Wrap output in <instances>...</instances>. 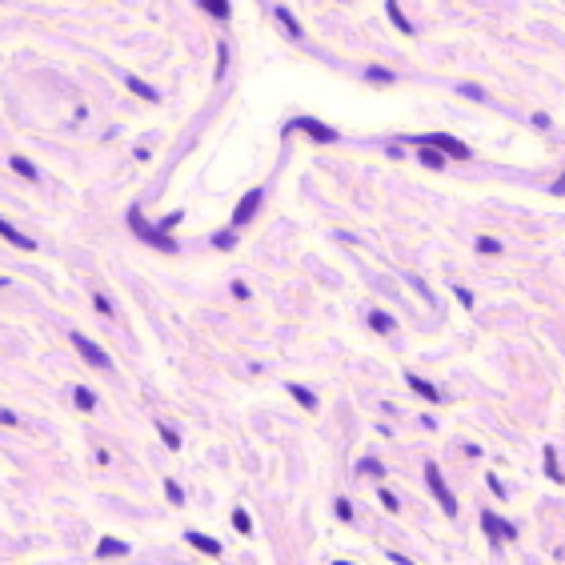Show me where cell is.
Returning <instances> with one entry per match:
<instances>
[{
    "mask_svg": "<svg viewBox=\"0 0 565 565\" xmlns=\"http://www.w3.org/2000/svg\"><path fill=\"white\" fill-rule=\"evenodd\" d=\"M93 305H96V309H100V313H104V317H113V305H109V301H104V293H100V297H96Z\"/></svg>",
    "mask_w": 565,
    "mask_h": 565,
    "instance_id": "cell-36",
    "label": "cell"
},
{
    "mask_svg": "<svg viewBox=\"0 0 565 565\" xmlns=\"http://www.w3.org/2000/svg\"><path fill=\"white\" fill-rule=\"evenodd\" d=\"M417 161H421L425 168H445V153H437V148H417Z\"/></svg>",
    "mask_w": 565,
    "mask_h": 565,
    "instance_id": "cell-16",
    "label": "cell"
},
{
    "mask_svg": "<svg viewBox=\"0 0 565 565\" xmlns=\"http://www.w3.org/2000/svg\"><path fill=\"white\" fill-rule=\"evenodd\" d=\"M72 397H76V405L80 409H96V393L89 389V385H80V389H72Z\"/></svg>",
    "mask_w": 565,
    "mask_h": 565,
    "instance_id": "cell-20",
    "label": "cell"
},
{
    "mask_svg": "<svg viewBox=\"0 0 565 565\" xmlns=\"http://www.w3.org/2000/svg\"><path fill=\"white\" fill-rule=\"evenodd\" d=\"M481 529L489 533V542H501V538H518V529L513 525H505V521L497 518V513H481Z\"/></svg>",
    "mask_w": 565,
    "mask_h": 565,
    "instance_id": "cell-7",
    "label": "cell"
},
{
    "mask_svg": "<svg viewBox=\"0 0 565 565\" xmlns=\"http://www.w3.org/2000/svg\"><path fill=\"white\" fill-rule=\"evenodd\" d=\"M273 16L281 21V28L289 32V36H293V41H301V24H297V16H293V12H289L285 4H277V8H273Z\"/></svg>",
    "mask_w": 565,
    "mask_h": 565,
    "instance_id": "cell-11",
    "label": "cell"
},
{
    "mask_svg": "<svg viewBox=\"0 0 565 565\" xmlns=\"http://www.w3.org/2000/svg\"><path fill=\"white\" fill-rule=\"evenodd\" d=\"M365 80H381V85H393L397 76H393L389 69H365Z\"/></svg>",
    "mask_w": 565,
    "mask_h": 565,
    "instance_id": "cell-23",
    "label": "cell"
},
{
    "mask_svg": "<svg viewBox=\"0 0 565 565\" xmlns=\"http://www.w3.org/2000/svg\"><path fill=\"white\" fill-rule=\"evenodd\" d=\"M0 236H4V241H12V245H16V249H24V253H32V249H36V241H32V236H24V233H16L4 217H0Z\"/></svg>",
    "mask_w": 565,
    "mask_h": 565,
    "instance_id": "cell-9",
    "label": "cell"
},
{
    "mask_svg": "<svg viewBox=\"0 0 565 565\" xmlns=\"http://www.w3.org/2000/svg\"><path fill=\"white\" fill-rule=\"evenodd\" d=\"M165 494H168V501H173V505H181V501H185V489H181L177 481H165Z\"/></svg>",
    "mask_w": 565,
    "mask_h": 565,
    "instance_id": "cell-25",
    "label": "cell"
},
{
    "mask_svg": "<svg viewBox=\"0 0 565 565\" xmlns=\"http://www.w3.org/2000/svg\"><path fill=\"white\" fill-rule=\"evenodd\" d=\"M401 141H413L417 148H437V153L457 157V161H465V157H469V144L457 141V137H449V133H421V137H401Z\"/></svg>",
    "mask_w": 565,
    "mask_h": 565,
    "instance_id": "cell-2",
    "label": "cell"
},
{
    "mask_svg": "<svg viewBox=\"0 0 565 565\" xmlns=\"http://www.w3.org/2000/svg\"><path fill=\"white\" fill-rule=\"evenodd\" d=\"M212 245H217V249H233V245H236V233H217V236H212Z\"/></svg>",
    "mask_w": 565,
    "mask_h": 565,
    "instance_id": "cell-28",
    "label": "cell"
},
{
    "mask_svg": "<svg viewBox=\"0 0 565 565\" xmlns=\"http://www.w3.org/2000/svg\"><path fill=\"white\" fill-rule=\"evenodd\" d=\"M124 85H129V89H133V93H141L144 100H161V93H157V89H153V85H144V80H137V76H124Z\"/></svg>",
    "mask_w": 565,
    "mask_h": 565,
    "instance_id": "cell-18",
    "label": "cell"
},
{
    "mask_svg": "<svg viewBox=\"0 0 565 565\" xmlns=\"http://www.w3.org/2000/svg\"><path fill=\"white\" fill-rule=\"evenodd\" d=\"M225 65H229V45L217 48V76H225Z\"/></svg>",
    "mask_w": 565,
    "mask_h": 565,
    "instance_id": "cell-29",
    "label": "cell"
},
{
    "mask_svg": "<svg viewBox=\"0 0 565 565\" xmlns=\"http://www.w3.org/2000/svg\"><path fill=\"white\" fill-rule=\"evenodd\" d=\"M553 192H557V197H565V177H562V181H553Z\"/></svg>",
    "mask_w": 565,
    "mask_h": 565,
    "instance_id": "cell-37",
    "label": "cell"
},
{
    "mask_svg": "<svg viewBox=\"0 0 565 565\" xmlns=\"http://www.w3.org/2000/svg\"><path fill=\"white\" fill-rule=\"evenodd\" d=\"M457 93H461V96H473V100H485V93H481L477 85H457Z\"/></svg>",
    "mask_w": 565,
    "mask_h": 565,
    "instance_id": "cell-31",
    "label": "cell"
},
{
    "mask_svg": "<svg viewBox=\"0 0 565 565\" xmlns=\"http://www.w3.org/2000/svg\"><path fill=\"white\" fill-rule=\"evenodd\" d=\"M8 168H16V177H24V181H41V168L28 157H8Z\"/></svg>",
    "mask_w": 565,
    "mask_h": 565,
    "instance_id": "cell-12",
    "label": "cell"
},
{
    "mask_svg": "<svg viewBox=\"0 0 565 565\" xmlns=\"http://www.w3.org/2000/svg\"><path fill=\"white\" fill-rule=\"evenodd\" d=\"M185 542L192 545V549H201V553H209V557H221V553H225L217 538H209V533H197V529H188V533H185Z\"/></svg>",
    "mask_w": 565,
    "mask_h": 565,
    "instance_id": "cell-8",
    "label": "cell"
},
{
    "mask_svg": "<svg viewBox=\"0 0 565 565\" xmlns=\"http://www.w3.org/2000/svg\"><path fill=\"white\" fill-rule=\"evenodd\" d=\"M369 325H373V329L381 333V337H389V333L397 329V321H393L389 313H381V309H373V313H369Z\"/></svg>",
    "mask_w": 565,
    "mask_h": 565,
    "instance_id": "cell-14",
    "label": "cell"
},
{
    "mask_svg": "<svg viewBox=\"0 0 565 565\" xmlns=\"http://www.w3.org/2000/svg\"><path fill=\"white\" fill-rule=\"evenodd\" d=\"M377 497H381V505H385V509H393V513H397V505H401V501H397L393 494H389V489H377Z\"/></svg>",
    "mask_w": 565,
    "mask_h": 565,
    "instance_id": "cell-30",
    "label": "cell"
},
{
    "mask_svg": "<svg viewBox=\"0 0 565 565\" xmlns=\"http://www.w3.org/2000/svg\"><path fill=\"white\" fill-rule=\"evenodd\" d=\"M233 297H236V301H249V285H245V281H233Z\"/></svg>",
    "mask_w": 565,
    "mask_h": 565,
    "instance_id": "cell-33",
    "label": "cell"
},
{
    "mask_svg": "<svg viewBox=\"0 0 565 565\" xmlns=\"http://www.w3.org/2000/svg\"><path fill=\"white\" fill-rule=\"evenodd\" d=\"M405 381H409V389H413V393H421L425 401H441V389H437V385H429L425 377H417V373H405Z\"/></svg>",
    "mask_w": 565,
    "mask_h": 565,
    "instance_id": "cell-10",
    "label": "cell"
},
{
    "mask_svg": "<svg viewBox=\"0 0 565 565\" xmlns=\"http://www.w3.org/2000/svg\"><path fill=\"white\" fill-rule=\"evenodd\" d=\"M477 253H501V241L497 236H477Z\"/></svg>",
    "mask_w": 565,
    "mask_h": 565,
    "instance_id": "cell-24",
    "label": "cell"
},
{
    "mask_svg": "<svg viewBox=\"0 0 565 565\" xmlns=\"http://www.w3.org/2000/svg\"><path fill=\"white\" fill-rule=\"evenodd\" d=\"M545 473H549L553 481H565L562 465H557V449H553V445H545Z\"/></svg>",
    "mask_w": 565,
    "mask_h": 565,
    "instance_id": "cell-17",
    "label": "cell"
},
{
    "mask_svg": "<svg viewBox=\"0 0 565 565\" xmlns=\"http://www.w3.org/2000/svg\"><path fill=\"white\" fill-rule=\"evenodd\" d=\"M333 565H349V562H333Z\"/></svg>",
    "mask_w": 565,
    "mask_h": 565,
    "instance_id": "cell-38",
    "label": "cell"
},
{
    "mask_svg": "<svg viewBox=\"0 0 565 565\" xmlns=\"http://www.w3.org/2000/svg\"><path fill=\"white\" fill-rule=\"evenodd\" d=\"M485 481H489V489H494L497 497H505V485H501V481H497V473H489V477H485Z\"/></svg>",
    "mask_w": 565,
    "mask_h": 565,
    "instance_id": "cell-34",
    "label": "cell"
},
{
    "mask_svg": "<svg viewBox=\"0 0 565 565\" xmlns=\"http://www.w3.org/2000/svg\"><path fill=\"white\" fill-rule=\"evenodd\" d=\"M201 8L209 12L212 21H229V4L225 0H201Z\"/></svg>",
    "mask_w": 565,
    "mask_h": 565,
    "instance_id": "cell-19",
    "label": "cell"
},
{
    "mask_svg": "<svg viewBox=\"0 0 565 565\" xmlns=\"http://www.w3.org/2000/svg\"><path fill=\"white\" fill-rule=\"evenodd\" d=\"M333 509H337V518H341V521H353V505H349L345 497H337V505H333Z\"/></svg>",
    "mask_w": 565,
    "mask_h": 565,
    "instance_id": "cell-27",
    "label": "cell"
},
{
    "mask_svg": "<svg viewBox=\"0 0 565 565\" xmlns=\"http://www.w3.org/2000/svg\"><path fill=\"white\" fill-rule=\"evenodd\" d=\"M425 481H429V494L441 501L445 518H457V513H461V509H457V497H453V489L445 485V477H441V469H437V461H429V465H425Z\"/></svg>",
    "mask_w": 565,
    "mask_h": 565,
    "instance_id": "cell-3",
    "label": "cell"
},
{
    "mask_svg": "<svg viewBox=\"0 0 565 565\" xmlns=\"http://www.w3.org/2000/svg\"><path fill=\"white\" fill-rule=\"evenodd\" d=\"M285 133H309L317 144H333V141H337V129H329V124H321V120H313V117L289 120V124H285Z\"/></svg>",
    "mask_w": 565,
    "mask_h": 565,
    "instance_id": "cell-4",
    "label": "cell"
},
{
    "mask_svg": "<svg viewBox=\"0 0 565 565\" xmlns=\"http://www.w3.org/2000/svg\"><path fill=\"white\" fill-rule=\"evenodd\" d=\"M357 469H361V473H373V477H381V473H385V465H381V461H361Z\"/></svg>",
    "mask_w": 565,
    "mask_h": 565,
    "instance_id": "cell-32",
    "label": "cell"
},
{
    "mask_svg": "<svg viewBox=\"0 0 565 565\" xmlns=\"http://www.w3.org/2000/svg\"><path fill=\"white\" fill-rule=\"evenodd\" d=\"M161 441H165L168 449H181V437H177V429H168V425H161Z\"/></svg>",
    "mask_w": 565,
    "mask_h": 565,
    "instance_id": "cell-26",
    "label": "cell"
},
{
    "mask_svg": "<svg viewBox=\"0 0 565 565\" xmlns=\"http://www.w3.org/2000/svg\"><path fill=\"white\" fill-rule=\"evenodd\" d=\"M129 225H133V233L141 236L144 245H153V249H161V253H177V241H173L168 233H161V225H148L137 205L129 209Z\"/></svg>",
    "mask_w": 565,
    "mask_h": 565,
    "instance_id": "cell-1",
    "label": "cell"
},
{
    "mask_svg": "<svg viewBox=\"0 0 565 565\" xmlns=\"http://www.w3.org/2000/svg\"><path fill=\"white\" fill-rule=\"evenodd\" d=\"M96 553H100V557H124V553H129V542H120V538H100Z\"/></svg>",
    "mask_w": 565,
    "mask_h": 565,
    "instance_id": "cell-13",
    "label": "cell"
},
{
    "mask_svg": "<svg viewBox=\"0 0 565 565\" xmlns=\"http://www.w3.org/2000/svg\"><path fill=\"white\" fill-rule=\"evenodd\" d=\"M453 297H457V301H461V305H473V297H469V289H461V285H457V289H453Z\"/></svg>",
    "mask_w": 565,
    "mask_h": 565,
    "instance_id": "cell-35",
    "label": "cell"
},
{
    "mask_svg": "<svg viewBox=\"0 0 565 565\" xmlns=\"http://www.w3.org/2000/svg\"><path fill=\"white\" fill-rule=\"evenodd\" d=\"M72 349H76V353L85 357L89 365H96V369H113V361H109V353H104L100 345H93V341H89L85 333H72Z\"/></svg>",
    "mask_w": 565,
    "mask_h": 565,
    "instance_id": "cell-6",
    "label": "cell"
},
{
    "mask_svg": "<svg viewBox=\"0 0 565 565\" xmlns=\"http://www.w3.org/2000/svg\"><path fill=\"white\" fill-rule=\"evenodd\" d=\"M385 12H389V21L397 24V28L405 32V36H413V24H409V16L401 12V4H393V0H389V4H385Z\"/></svg>",
    "mask_w": 565,
    "mask_h": 565,
    "instance_id": "cell-15",
    "label": "cell"
},
{
    "mask_svg": "<svg viewBox=\"0 0 565 565\" xmlns=\"http://www.w3.org/2000/svg\"><path fill=\"white\" fill-rule=\"evenodd\" d=\"M233 525H236V533H253V521H249L245 509H233Z\"/></svg>",
    "mask_w": 565,
    "mask_h": 565,
    "instance_id": "cell-22",
    "label": "cell"
},
{
    "mask_svg": "<svg viewBox=\"0 0 565 565\" xmlns=\"http://www.w3.org/2000/svg\"><path fill=\"white\" fill-rule=\"evenodd\" d=\"M261 201H265V188H249V192L241 197V205L233 209V229H245V225H249V221L257 217Z\"/></svg>",
    "mask_w": 565,
    "mask_h": 565,
    "instance_id": "cell-5",
    "label": "cell"
},
{
    "mask_svg": "<svg viewBox=\"0 0 565 565\" xmlns=\"http://www.w3.org/2000/svg\"><path fill=\"white\" fill-rule=\"evenodd\" d=\"M289 393H293V397L301 401V405H305V409H317V397H313V393H309L305 385H289Z\"/></svg>",
    "mask_w": 565,
    "mask_h": 565,
    "instance_id": "cell-21",
    "label": "cell"
}]
</instances>
